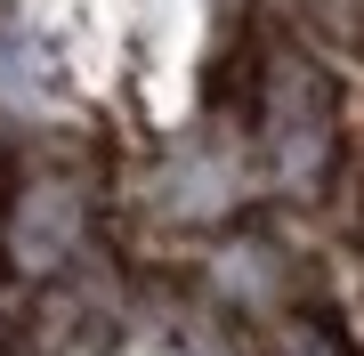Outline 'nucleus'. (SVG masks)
I'll return each mask as SVG.
<instances>
[{
  "label": "nucleus",
  "mask_w": 364,
  "mask_h": 356,
  "mask_svg": "<svg viewBox=\"0 0 364 356\" xmlns=\"http://www.w3.org/2000/svg\"><path fill=\"white\" fill-rule=\"evenodd\" d=\"M275 356H348V340H340L332 324H316V316H291L284 324V348Z\"/></svg>",
  "instance_id": "nucleus-1"
}]
</instances>
